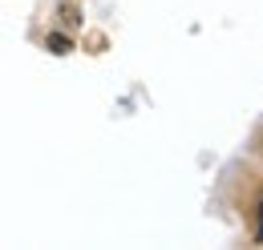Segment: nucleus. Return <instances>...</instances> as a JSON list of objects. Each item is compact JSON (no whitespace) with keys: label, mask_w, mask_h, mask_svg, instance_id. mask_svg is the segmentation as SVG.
Here are the masks:
<instances>
[{"label":"nucleus","mask_w":263,"mask_h":250,"mask_svg":"<svg viewBox=\"0 0 263 250\" xmlns=\"http://www.w3.org/2000/svg\"><path fill=\"white\" fill-rule=\"evenodd\" d=\"M45 45H49V53H69V49H73V40L61 36V32H49V40H45Z\"/></svg>","instance_id":"1"},{"label":"nucleus","mask_w":263,"mask_h":250,"mask_svg":"<svg viewBox=\"0 0 263 250\" xmlns=\"http://www.w3.org/2000/svg\"><path fill=\"white\" fill-rule=\"evenodd\" d=\"M65 25H69V29H77V25H81V20H77V8H73V4H65Z\"/></svg>","instance_id":"2"},{"label":"nucleus","mask_w":263,"mask_h":250,"mask_svg":"<svg viewBox=\"0 0 263 250\" xmlns=\"http://www.w3.org/2000/svg\"><path fill=\"white\" fill-rule=\"evenodd\" d=\"M259 238H263V202H259Z\"/></svg>","instance_id":"3"}]
</instances>
